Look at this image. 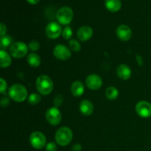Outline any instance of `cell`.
<instances>
[{"mask_svg": "<svg viewBox=\"0 0 151 151\" xmlns=\"http://www.w3.org/2000/svg\"><path fill=\"white\" fill-rule=\"evenodd\" d=\"M36 88L38 92L42 95L50 94L53 90V82L47 75H41L37 78Z\"/></svg>", "mask_w": 151, "mask_h": 151, "instance_id": "1", "label": "cell"}, {"mask_svg": "<svg viewBox=\"0 0 151 151\" xmlns=\"http://www.w3.org/2000/svg\"><path fill=\"white\" fill-rule=\"evenodd\" d=\"M9 95L13 101L21 103L26 100L27 97V91L24 86L14 84L9 88Z\"/></svg>", "mask_w": 151, "mask_h": 151, "instance_id": "2", "label": "cell"}, {"mask_svg": "<svg viewBox=\"0 0 151 151\" xmlns=\"http://www.w3.org/2000/svg\"><path fill=\"white\" fill-rule=\"evenodd\" d=\"M73 137L72 130L68 127L59 128L55 134V141L59 145L66 146L71 142Z\"/></svg>", "mask_w": 151, "mask_h": 151, "instance_id": "3", "label": "cell"}, {"mask_svg": "<svg viewBox=\"0 0 151 151\" xmlns=\"http://www.w3.org/2000/svg\"><path fill=\"white\" fill-rule=\"evenodd\" d=\"M58 22L61 24H69L73 19V11L72 8L67 6L62 7L56 14Z\"/></svg>", "mask_w": 151, "mask_h": 151, "instance_id": "4", "label": "cell"}, {"mask_svg": "<svg viewBox=\"0 0 151 151\" xmlns=\"http://www.w3.org/2000/svg\"><path fill=\"white\" fill-rule=\"evenodd\" d=\"M28 47L23 42H16L12 44L10 48V52L15 58H22L27 55Z\"/></svg>", "mask_w": 151, "mask_h": 151, "instance_id": "5", "label": "cell"}, {"mask_svg": "<svg viewBox=\"0 0 151 151\" xmlns=\"http://www.w3.org/2000/svg\"><path fill=\"white\" fill-rule=\"evenodd\" d=\"M29 142L32 147L35 149L39 150L43 148L46 145L47 139H46L45 136L44 134L39 131H35L33 132L29 137Z\"/></svg>", "mask_w": 151, "mask_h": 151, "instance_id": "6", "label": "cell"}, {"mask_svg": "<svg viewBox=\"0 0 151 151\" xmlns=\"http://www.w3.org/2000/svg\"><path fill=\"white\" fill-rule=\"evenodd\" d=\"M61 114L58 109L52 107L49 109L46 112V119L47 122L52 125H58L61 121Z\"/></svg>", "mask_w": 151, "mask_h": 151, "instance_id": "7", "label": "cell"}, {"mask_svg": "<svg viewBox=\"0 0 151 151\" xmlns=\"http://www.w3.org/2000/svg\"><path fill=\"white\" fill-rule=\"evenodd\" d=\"M53 54L56 58L61 60H69L72 55L69 49L63 44H58L56 46L53 50Z\"/></svg>", "mask_w": 151, "mask_h": 151, "instance_id": "8", "label": "cell"}, {"mask_svg": "<svg viewBox=\"0 0 151 151\" xmlns=\"http://www.w3.org/2000/svg\"><path fill=\"white\" fill-rule=\"evenodd\" d=\"M62 32L60 25L55 22H50L46 27V34L51 39L58 38Z\"/></svg>", "mask_w": 151, "mask_h": 151, "instance_id": "9", "label": "cell"}, {"mask_svg": "<svg viewBox=\"0 0 151 151\" xmlns=\"http://www.w3.org/2000/svg\"><path fill=\"white\" fill-rule=\"evenodd\" d=\"M136 111L141 117H150L151 116V104L147 101L139 102L136 106Z\"/></svg>", "mask_w": 151, "mask_h": 151, "instance_id": "10", "label": "cell"}, {"mask_svg": "<svg viewBox=\"0 0 151 151\" xmlns=\"http://www.w3.org/2000/svg\"><path fill=\"white\" fill-rule=\"evenodd\" d=\"M86 83L87 87L91 90H97L102 86L103 81L99 75L92 74L87 77L86 80Z\"/></svg>", "mask_w": 151, "mask_h": 151, "instance_id": "11", "label": "cell"}, {"mask_svg": "<svg viewBox=\"0 0 151 151\" xmlns=\"http://www.w3.org/2000/svg\"><path fill=\"white\" fill-rule=\"evenodd\" d=\"M116 32L118 38L124 41L130 40L132 36V31H131V28L127 25L122 24L118 27Z\"/></svg>", "mask_w": 151, "mask_h": 151, "instance_id": "12", "label": "cell"}, {"mask_svg": "<svg viewBox=\"0 0 151 151\" xmlns=\"http://www.w3.org/2000/svg\"><path fill=\"white\" fill-rule=\"evenodd\" d=\"M93 34V30L90 27L83 26L81 27L78 31V38L81 41H86L91 38Z\"/></svg>", "mask_w": 151, "mask_h": 151, "instance_id": "13", "label": "cell"}, {"mask_svg": "<svg viewBox=\"0 0 151 151\" xmlns=\"http://www.w3.org/2000/svg\"><path fill=\"white\" fill-rule=\"evenodd\" d=\"M116 75L120 79L128 80L131 76V69L125 64H120L116 69Z\"/></svg>", "mask_w": 151, "mask_h": 151, "instance_id": "14", "label": "cell"}, {"mask_svg": "<svg viewBox=\"0 0 151 151\" xmlns=\"http://www.w3.org/2000/svg\"><path fill=\"white\" fill-rule=\"evenodd\" d=\"M80 111L85 116H90L94 111V106L89 100H83L80 104Z\"/></svg>", "mask_w": 151, "mask_h": 151, "instance_id": "15", "label": "cell"}, {"mask_svg": "<svg viewBox=\"0 0 151 151\" xmlns=\"http://www.w3.org/2000/svg\"><path fill=\"white\" fill-rule=\"evenodd\" d=\"M71 91L75 97H80L84 92V86L80 81H75L71 86Z\"/></svg>", "mask_w": 151, "mask_h": 151, "instance_id": "16", "label": "cell"}, {"mask_svg": "<svg viewBox=\"0 0 151 151\" xmlns=\"http://www.w3.org/2000/svg\"><path fill=\"white\" fill-rule=\"evenodd\" d=\"M106 7L111 12H117L122 7L120 0H106L105 1Z\"/></svg>", "mask_w": 151, "mask_h": 151, "instance_id": "17", "label": "cell"}, {"mask_svg": "<svg viewBox=\"0 0 151 151\" xmlns=\"http://www.w3.org/2000/svg\"><path fill=\"white\" fill-rule=\"evenodd\" d=\"M11 58L4 50H0V66L1 68H7L11 64Z\"/></svg>", "mask_w": 151, "mask_h": 151, "instance_id": "18", "label": "cell"}, {"mask_svg": "<svg viewBox=\"0 0 151 151\" xmlns=\"http://www.w3.org/2000/svg\"><path fill=\"white\" fill-rule=\"evenodd\" d=\"M27 63H29V66H32V67H38L41 64V58L38 55L35 54V53H30L29 55L27 56Z\"/></svg>", "mask_w": 151, "mask_h": 151, "instance_id": "19", "label": "cell"}, {"mask_svg": "<svg viewBox=\"0 0 151 151\" xmlns=\"http://www.w3.org/2000/svg\"><path fill=\"white\" fill-rule=\"evenodd\" d=\"M106 95L109 100H114L117 98L118 95H119V91L115 87L110 86L106 89Z\"/></svg>", "mask_w": 151, "mask_h": 151, "instance_id": "20", "label": "cell"}, {"mask_svg": "<svg viewBox=\"0 0 151 151\" xmlns=\"http://www.w3.org/2000/svg\"><path fill=\"white\" fill-rule=\"evenodd\" d=\"M12 41H13V39L9 35H5L1 36V39H0V47H1V50H4L5 49H7L11 44Z\"/></svg>", "mask_w": 151, "mask_h": 151, "instance_id": "21", "label": "cell"}, {"mask_svg": "<svg viewBox=\"0 0 151 151\" xmlns=\"http://www.w3.org/2000/svg\"><path fill=\"white\" fill-rule=\"evenodd\" d=\"M27 100L29 104L32 105V106H35V105H38L41 102V97L40 94H36V93H32L28 97Z\"/></svg>", "mask_w": 151, "mask_h": 151, "instance_id": "22", "label": "cell"}, {"mask_svg": "<svg viewBox=\"0 0 151 151\" xmlns=\"http://www.w3.org/2000/svg\"><path fill=\"white\" fill-rule=\"evenodd\" d=\"M69 47H70L71 50L74 52H78V51H80L81 49V44H79V42H78V41H77L76 40H75V39L70 40L69 42Z\"/></svg>", "mask_w": 151, "mask_h": 151, "instance_id": "23", "label": "cell"}, {"mask_svg": "<svg viewBox=\"0 0 151 151\" xmlns=\"http://www.w3.org/2000/svg\"><path fill=\"white\" fill-rule=\"evenodd\" d=\"M62 35H63V38L66 40H69L72 36V30L71 27H66L63 29V32H62Z\"/></svg>", "mask_w": 151, "mask_h": 151, "instance_id": "24", "label": "cell"}, {"mask_svg": "<svg viewBox=\"0 0 151 151\" xmlns=\"http://www.w3.org/2000/svg\"><path fill=\"white\" fill-rule=\"evenodd\" d=\"M28 48L32 52L37 51L40 48V44L37 41H31L28 45Z\"/></svg>", "mask_w": 151, "mask_h": 151, "instance_id": "25", "label": "cell"}, {"mask_svg": "<svg viewBox=\"0 0 151 151\" xmlns=\"http://www.w3.org/2000/svg\"><path fill=\"white\" fill-rule=\"evenodd\" d=\"M63 96H62L61 94H58V95L55 97L53 103H54L55 106L57 108V107H60V106H61L62 104H63Z\"/></svg>", "mask_w": 151, "mask_h": 151, "instance_id": "26", "label": "cell"}, {"mask_svg": "<svg viewBox=\"0 0 151 151\" xmlns=\"http://www.w3.org/2000/svg\"><path fill=\"white\" fill-rule=\"evenodd\" d=\"M46 151H57V145L55 142H49L46 145Z\"/></svg>", "mask_w": 151, "mask_h": 151, "instance_id": "27", "label": "cell"}, {"mask_svg": "<svg viewBox=\"0 0 151 151\" xmlns=\"http://www.w3.org/2000/svg\"><path fill=\"white\" fill-rule=\"evenodd\" d=\"M0 83H1V88H0V92L1 94H4L6 89H7V83L3 78L0 79Z\"/></svg>", "mask_w": 151, "mask_h": 151, "instance_id": "28", "label": "cell"}, {"mask_svg": "<svg viewBox=\"0 0 151 151\" xmlns=\"http://www.w3.org/2000/svg\"><path fill=\"white\" fill-rule=\"evenodd\" d=\"M10 104V100L7 97H3L1 100V105L2 107H7Z\"/></svg>", "mask_w": 151, "mask_h": 151, "instance_id": "29", "label": "cell"}, {"mask_svg": "<svg viewBox=\"0 0 151 151\" xmlns=\"http://www.w3.org/2000/svg\"><path fill=\"white\" fill-rule=\"evenodd\" d=\"M6 31H7L6 26L3 23H1V24H0V33H1V36L5 35L4 34L6 33Z\"/></svg>", "mask_w": 151, "mask_h": 151, "instance_id": "30", "label": "cell"}, {"mask_svg": "<svg viewBox=\"0 0 151 151\" xmlns=\"http://www.w3.org/2000/svg\"><path fill=\"white\" fill-rule=\"evenodd\" d=\"M72 151H81L82 150V146L79 143H76L72 147Z\"/></svg>", "mask_w": 151, "mask_h": 151, "instance_id": "31", "label": "cell"}, {"mask_svg": "<svg viewBox=\"0 0 151 151\" xmlns=\"http://www.w3.org/2000/svg\"><path fill=\"white\" fill-rule=\"evenodd\" d=\"M137 61H138L139 65V66H142V64H143L142 58L141 56H139V55H137Z\"/></svg>", "mask_w": 151, "mask_h": 151, "instance_id": "32", "label": "cell"}, {"mask_svg": "<svg viewBox=\"0 0 151 151\" xmlns=\"http://www.w3.org/2000/svg\"><path fill=\"white\" fill-rule=\"evenodd\" d=\"M40 0H27L28 2L29 3V4H37V3L39 2Z\"/></svg>", "mask_w": 151, "mask_h": 151, "instance_id": "33", "label": "cell"}]
</instances>
